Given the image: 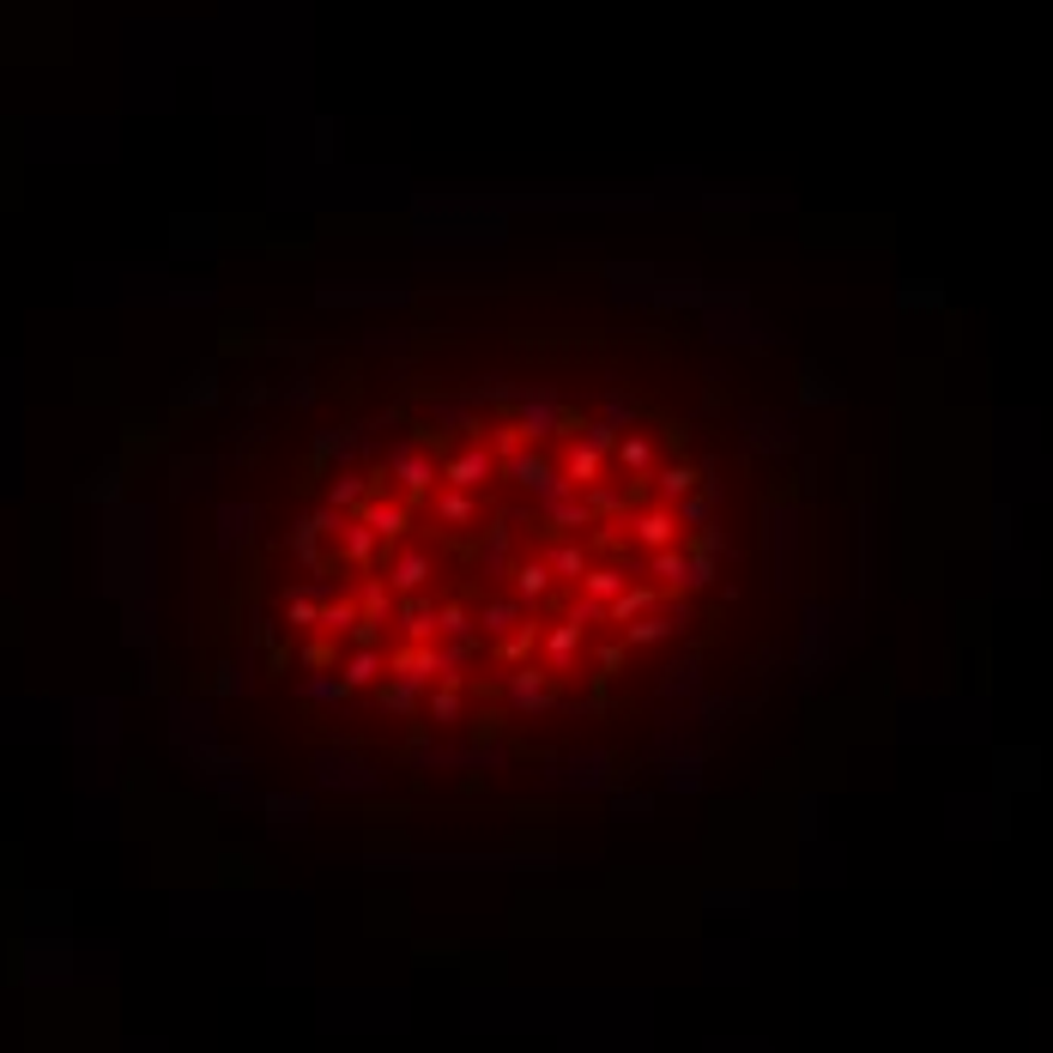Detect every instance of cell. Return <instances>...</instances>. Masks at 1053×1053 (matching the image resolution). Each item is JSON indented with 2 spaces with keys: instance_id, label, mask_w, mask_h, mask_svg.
I'll list each match as a JSON object with an SVG mask.
<instances>
[{
  "instance_id": "obj_13",
  "label": "cell",
  "mask_w": 1053,
  "mask_h": 1053,
  "mask_svg": "<svg viewBox=\"0 0 1053 1053\" xmlns=\"http://www.w3.org/2000/svg\"><path fill=\"white\" fill-rule=\"evenodd\" d=\"M697 491V472L690 467H667L660 472V497H690Z\"/></svg>"
},
{
  "instance_id": "obj_3",
  "label": "cell",
  "mask_w": 1053,
  "mask_h": 1053,
  "mask_svg": "<svg viewBox=\"0 0 1053 1053\" xmlns=\"http://www.w3.org/2000/svg\"><path fill=\"white\" fill-rule=\"evenodd\" d=\"M491 467H497V460H491V448H460V455L442 467V479L455 484V491H472V484L491 479Z\"/></svg>"
},
{
  "instance_id": "obj_10",
  "label": "cell",
  "mask_w": 1053,
  "mask_h": 1053,
  "mask_svg": "<svg viewBox=\"0 0 1053 1053\" xmlns=\"http://www.w3.org/2000/svg\"><path fill=\"white\" fill-rule=\"evenodd\" d=\"M582 582H587V599H606V606L624 594V570H587Z\"/></svg>"
},
{
  "instance_id": "obj_16",
  "label": "cell",
  "mask_w": 1053,
  "mask_h": 1053,
  "mask_svg": "<svg viewBox=\"0 0 1053 1053\" xmlns=\"http://www.w3.org/2000/svg\"><path fill=\"white\" fill-rule=\"evenodd\" d=\"M442 521H472V491H448L442 497Z\"/></svg>"
},
{
  "instance_id": "obj_1",
  "label": "cell",
  "mask_w": 1053,
  "mask_h": 1053,
  "mask_svg": "<svg viewBox=\"0 0 1053 1053\" xmlns=\"http://www.w3.org/2000/svg\"><path fill=\"white\" fill-rule=\"evenodd\" d=\"M630 533H636V545H648V551H667V545L678 540V515L672 509H642L636 521H630Z\"/></svg>"
},
{
  "instance_id": "obj_12",
  "label": "cell",
  "mask_w": 1053,
  "mask_h": 1053,
  "mask_svg": "<svg viewBox=\"0 0 1053 1053\" xmlns=\"http://www.w3.org/2000/svg\"><path fill=\"white\" fill-rule=\"evenodd\" d=\"M672 624H678V612H667V618H636V624H630V642H660V636H672Z\"/></svg>"
},
{
  "instance_id": "obj_6",
  "label": "cell",
  "mask_w": 1053,
  "mask_h": 1053,
  "mask_svg": "<svg viewBox=\"0 0 1053 1053\" xmlns=\"http://www.w3.org/2000/svg\"><path fill=\"white\" fill-rule=\"evenodd\" d=\"M394 472H399V484H406L413 497H418V491H430V484H436V467H430L424 455H399V460H394Z\"/></svg>"
},
{
  "instance_id": "obj_17",
  "label": "cell",
  "mask_w": 1053,
  "mask_h": 1053,
  "mask_svg": "<svg viewBox=\"0 0 1053 1053\" xmlns=\"http://www.w3.org/2000/svg\"><path fill=\"white\" fill-rule=\"evenodd\" d=\"M509 618H515V599H497V606L484 612V630H509Z\"/></svg>"
},
{
  "instance_id": "obj_14",
  "label": "cell",
  "mask_w": 1053,
  "mask_h": 1053,
  "mask_svg": "<svg viewBox=\"0 0 1053 1053\" xmlns=\"http://www.w3.org/2000/svg\"><path fill=\"white\" fill-rule=\"evenodd\" d=\"M618 460H624L630 472H648V467H655V448H648V442H642V436H630L624 448H618Z\"/></svg>"
},
{
  "instance_id": "obj_2",
  "label": "cell",
  "mask_w": 1053,
  "mask_h": 1053,
  "mask_svg": "<svg viewBox=\"0 0 1053 1053\" xmlns=\"http://www.w3.org/2000/svg\"><path fill=\"white\" fill-rule=\"evenodd\" d=\"M509 702H515V709H526V714L545 709V702H551V672H545V667H521L509 678Z\"/></svg>"
},
{
  "instance_id": "obj_11",
  "label": "cell",
  "mask_w": 1053,
  "mask_h": 1053,
  "mask_svg": "<svg viewBox=\"0 0 1053 1053\" xmlns=\"http://www.w3.org/2000/svg\"><path fill=\"white\" fill-rule=\"evenodd\" d=\"M370 551H376V526L357 521L352 533H345V557H352V563H370Z\"/></svg>"
},
{
  "instance_id": "obj_7",
  "label": "cell",
  "mask_w": 1053,
  "mask_h": 1053,
  "mask_svg": "<svg viewBox=\"0 0 1053 1053\" xmlns=\"http://www.w3.org/2000/svg\"><path fill=\"white\" fill-rule=\"evenodd\" d=\"M599 460H606V448H599V442H575V448H570V484H594Z\"/></svg>"
},
{
  "instance_id": "obj_9",
  "label": "cell",
  "mask_w": 1053,
  "mask_h": 1053,
  "mask_svg": "<svg viewBox=\"0 0 1053 1053\" xmlns=\"http://www.w3.org/2000/svg\"><path fill=\"white\" fill-rule=\"evenodd\" d=\"M582 630H587V624H557L551 636H545V655L570 667V660H575V648H582Z\"/></svg>"
},
{
  "instance_id": "obj_4",
  "label": "cell",
  "mask_w": 1053,
  "mask_h": 1053,
  "mask_svg": "<svg viewBox=\"0 0 1053 1053\" xmlns=\"http://www.w3.org/2000/svg\"><path fill=\"white\" fill-rule=\"evenodd\" d=\"M399 630L430 648V642H436V612H430L424 599H399Z\"/></svg>"
},
{
  "instance_id": "obj_8",
  "label": "cell",
  "mask_w": 1053,
  "mask_h": 1053,
  "mask_svg": "<svg viewBox=\"0 0 1053 1053\" xmlns=\"http://www.w3.org/2000/svg\"><path fill=\"white\" fill-rule=\"evenodd\" d=\"M382 678V655L376 648H357L352 660H345V672H340V684H376Z\"/></svg>"
},
{
  "instance_id": "obj_15",
  "label": "cell",
  "mask_w": 1053,
  "mask_h": 1053,
  "mask_svg": "<svg viewBox=\"0 0 1053 1053\" xmlns=\"http://www.w3.org/2000/svg\"><path fill=\"white\" fill-rule=\"evenodd\" d=\"M515 587H521V594H526V599H540V594H545V587H551V570H540V563H526V570H521V575H515Z\"/></svg>"
},
{
  "instance_id": "obj_5",
  "label": "cell",
  "mask_w": 1053,
  "mask_h": 1053,
  "mask_svg": "<svg viewBox=\"0 0 1053 1053\" xmlns=\"http://www.w3.org/2000/svg\"><path fill=\"white\" fill-rule=\"evenodd\" d=\"M430 582V557L424 551H399L394 557V587L406 594V587H424Z\"/></svg>"
}]
</instances>
